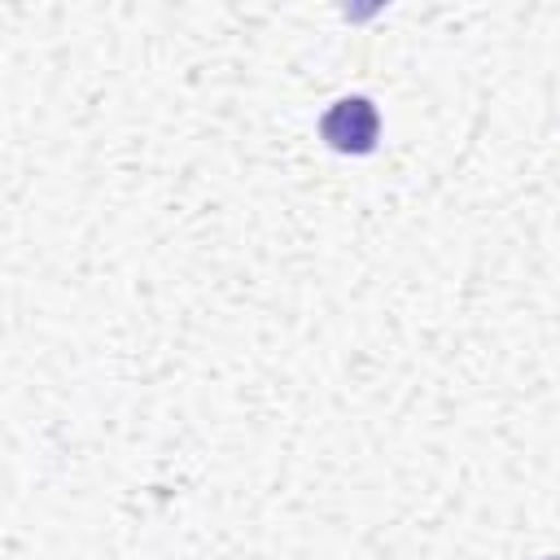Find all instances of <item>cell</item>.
I'll use <instances>...</instances> for the list:
<instances>
[{"mask_svg":"<svg viewBox=\"0 0 560 560\" xmlns=\"http://www.w3.org/2000/svg\"><path fill=\"white\" fill-rule=\"evenodd\" d=\"M319 136L332 153H350V158H363L376 149V136H381V114L368 96H341L324 109L319 118Z\"/></svg>","mask_w":560,"mask_h":560,"instance_id":"cell-1","label":"cell"}]
</instances>
